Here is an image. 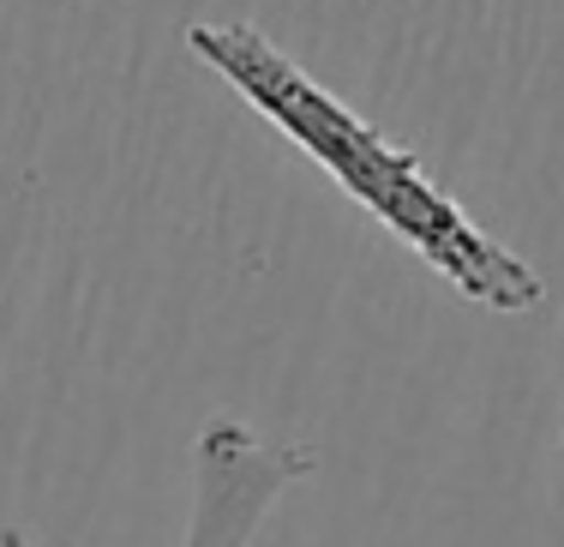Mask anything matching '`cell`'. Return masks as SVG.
I'll return each mask as SVG.
<instances>
[{
    "mask_svg": "<svg viewBox=\"0 0 564 547\" xmlns=\"http://www.w3.org/2000/svg\"><path fill=\"white\" fill-rule=\"evenodd\" d=\"M306 475V451L271 446L247 421L217 416L193 451V517L186 547H252L271 500Z\"/></svg>",
    "mask_w": 564,
    "mask_h": 547,
    "instance_id": "2",
    "label": "cell"
},
{
    "mask_svg": "<svg viewBox=\"0 0 564 547\" xmlns=\"http://www.w3.org/2000/svg\"><path fill=\"white\" fill-rule=\"evenodd\" d=\"M0 547H24V541L19 536H0Z\"/></svg>",
    "mask_w": 564,
    "mask_h": 547,
    "instance_id": "3",
    "label": "cell"
},
{
    "mask_svg": "<svg viewBox=\"0 0 564 547\" xmlns=\"http://www.w3.org/2000/svg\"><path fill=\"white\" fill-rule=\"evenodd\" d=\"M186 49L247 103L264 115L301 157H313L330 181L397 235L414 259H426L438 277L492 313H534L546 301V283L529 259H517L505 242H492L475 217L433 181V169L397 139H384L360 109H348L330 85H318L294 55H282L259 24H186Z\"/></svg>",
    "mask_w": 564,
    "mask_h": 547,
    "instance_id": "1",
    "label": "cell"
}]
</instances>
